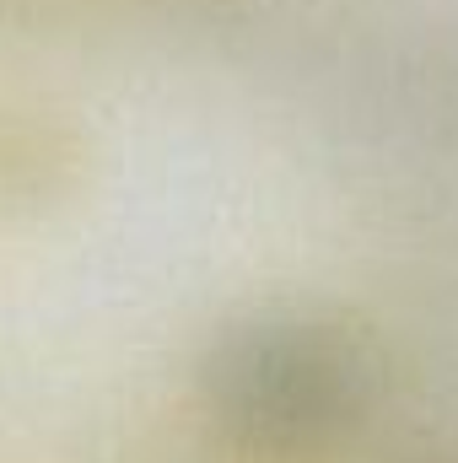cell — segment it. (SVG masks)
Masks as SVG:
<instances>
[{"mask_svg": "<svg viewBox=\"0 0 458 463\" xmlns=\"http://www.w3.org/2000/svg\"><path fill=\"white\" fill-rule=\"evenodd\" d=\"M216 399L237 431L264 442H308L340 426L361 399V361L324 329L243 335L216 361Z\"/></svg>", "mask_w": 458, "mask_h": 463, "instance_id": "obj_1", "label": "cell"}]
</instances>
